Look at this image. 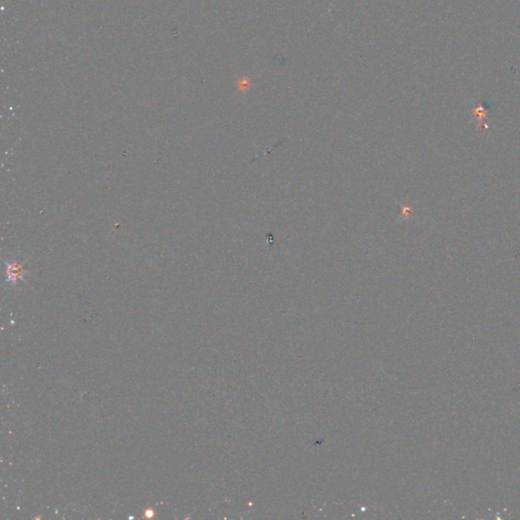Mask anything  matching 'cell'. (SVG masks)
<instances>
[{"instance_id": "7a4b0ae2", "label": "cell", "mask_w": 520, "mask_h": 520, "mask_svg": "<svg viewBox=\"0 0 520 520\" xmlns=\"http://www.w3.org/2000/svg\"><path fill=\"white\" fill-rule=\"evenodd\" d=\"M154 511L153 510H147L146 511V517H151L152 515H154Z\"/></svg>"}, {"instance_id": "6da1fadb", "label": "cell", "mask_w": 520, "mask_h": 520, "mask_svg": "<svg viewBox=\"0 0 520 520\" xmlns=\"http://www.w3.org/2000/svg\"><path fill=\"white\" fill-rule=\"evenodd\" d=\"M6 275H7L8 282H12L15 284L19 280H24L25 270H24L22 264H20L18 262H13V263L10 262V263H7Z\"/></svg>"}]
</instances>
